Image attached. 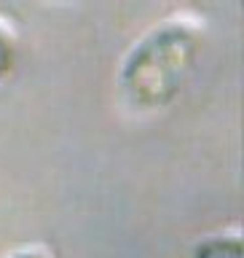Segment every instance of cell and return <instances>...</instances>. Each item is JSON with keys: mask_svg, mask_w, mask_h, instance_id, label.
<instances>
[{"mask_svg": "<svg viewBox=\"0 0 244 258\" xmlns=\"http://www.w3.org/2000/svg\"><path fill=\"white\" fill-rule=\"evenodd\" d=\"M201 51L199 27L185 19H167L150 27L126 51L118 86L132 110H161L183 92Z\"/></svg>", "mask_w": 244, "mask_h": 258, "instance_id": "6da1fadb", "label": "cell"}, {"mask_svg": "<svg viewBox=\"0 0 244 258\" xmlns=\"http://www.w3.org/2000/svg\"><path fill=\"white\" fill-rule=\"evenodd\" d=\"M191 258H244V242L239 234H212L196 242Z\"/></svg>", "mask_w": 244, "mask_h": 258, "instance_id": "7a4b0ae2", "label": "cell"}, {"mask_svg": "<svg viewBox=\"0 0 244 258\" xmlns=\"http://www.w3.org/2000/svg\"><path fill=\"white\" fill-rule=\"evenodd\" d=\"M16 56H19V46H16V35L6 22H0V81L11 76Z\"/></svg>", "mask_w": 244, "mask_h": 258, "instance_id": "3957f363", "label": "cell"}, {"mask_svg": "<svg viewBox=\"0 0 244 258\" xmlns=\"http://www.w3.org/2000/svg\"><path fill=\"white\" fill-rule=\"evenodd\" d=\"M3 258H48V253L43 247H38V245H30V247H19V250H11L8 255Z\"/></svg>", "mask_w": 244, "mask_h": 258, "instance_id": "277c9868", "label": "cell"}]
</instances>
